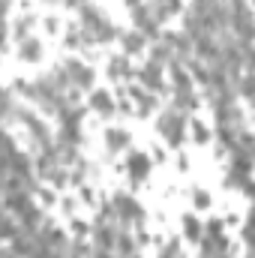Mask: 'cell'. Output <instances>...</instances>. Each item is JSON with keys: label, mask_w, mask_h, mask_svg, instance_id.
I'll use <instances>...</instances> for the list:
<instances>
[{"label": "cell", "mask_w": 255, "mask_h": 258, "mask_svg": "<svg viewBox=\"0 0 255 258\" xmlns=\"http://www.w3.org/2000/svg\"><path fill=\"white\" fill-rule=\"evenodd\" d=\"M120 51L126 54V57H135V54H141L144 51V42H147V36L141 33V30H120Z\"/></svg>", "instance_id": "cell-9"}, {"label": "cell", "mask_w": 255, "mask_h": 258, "mask_svg": "<svg viewBox=\"0 0 255 258\" xmlns=\"http://www.w3.org/2000/svg\"><path fill=\"white\" fill-rule=\"evenodd\" d=\"M114 252L120 258H132L135 255V237L126 234V231H120V234H117V243H114Z\"/></svg>", "instance_id": "cell-16"}, {"label": "cell", "mask_w": 255, "mask_h": 258, "mask_svg": "<svg viewBox=\"0 0 255 258\" xmlns=\"http://www.w3.org/2000/svg\"><path fill=\"white\" fill-rule=\"evenodd\" d=\"M87 105H90V111H93V114H99V117H111V114L117 111L114 96H111L108 90H93V93H90V99H87Z\"/></svg>", "instance_id": "cell-8"}, {"label": "cell", "mask_w": 255, "mask_h": 258, "mask_svg": "<svg viewBox=\"0 0 255 258\" xmlns=\"http://www.w3.org/2000/svg\"><path fill=\"white\" fill-rule=\"evenodd\" d=\"M132 258H141V255H138V252H135V255H132Z\"/></svg>", "instance_id": "cell-31"}, {"label": "cell", "mask_w": 255, "mask_h": 258, "mask_svg": "<svg viewBox=\"0 0 255 258\" xmlns=\"http://www.w3.org/2000/svg\"><path fill=\"white\" fill-rule=\"evenodd\" d=\"M42 54H45L42 39L27 36V39H21V42H18V57H21V60H27V63H39V60H42Z\"/></svg>", "instance_id": "cell-10"}, {"label": "cell", "mask_w": 255, "mask_h": 258, "mask_svg": "<svg viewBox=\"0 0 255 258\" xmlns=\"http://www.w3.org/2000/svg\"><path fill=\"white\" fill-rule=\"evenodd\" d=\"M108 18L99 12V6H93V3H81V9H78V24H81V30H87L90 36L105 24Z\"/></svg>", "instance_id": "cell-5"}, {"label": "cell", "mask_w": 255, "mask_h": 258, "mask_svg": "<svg viewBox=\"0 0 255 258\" xmlns=\"http://www.w3.org/2000/svg\"><path fill=\"white\" fill-rule=\"evenodd\" d=\"M138 78H141L144 90H150V93H159V90L165 87V66L156 63V60H147V63L141 66Z\"/></svg>", "instance_id": "cell-4"}, {"label": "cell", "mask_w": 255, "mask_h": 258, "mask_svg": "<svg viewBox=\"0 0 255 258\" xmlns=\"http://www.w3.org/2000/svg\"><path fill=\"white\" fill-rule=\"evenodd\" d=\"M117 234H120V228H114L111 222H96L93 225V246L96 249H114V243H117Z\"/></svg>", "instance_id": "cell-7"}, {"label": "cell", "mask_w": 255, "mask_h": 258, "mask_svg": "<svg viewBox=\"0 0 255 258\" xmlns=\"http://www.w3.org/2000/svg\"><path fill=\"white\" fill-rule=\"evenodd\" d=\"M111 201H114V213H117V225H120V228H126V225H141V222H144V207H141L132 195L117 192Z\"/></svg>", "instance_id": "cell-2"}, {"label": "cell", "mask_w": 255, "mask_h": 258, "mask_svg": "<svg viewBox=\"0 0 255 258\" xmlns=\"http://www.w3.org/2000/svg\"><path fill=\"white\" fill-rule=\"evenodd\" d=\"M150 60H156V63H180V60H177V54H174V48H171V45H168V42H165V39H162V42H159V45H153V48H150Z\"/></svg>", "instance_id": "cell-13"}, {"label": "cell", "mask_w": 255, "mask_h": 258, "mask_svg": "<svg viewBox=\"0 0 255 258\" xmlns=\"http://www.w3.org/2000/svg\"><path fill=\"white\" fill-rule=\"evenodd\" d=\"M108 75H111L114 81H117V78H129V75H132V69H129V57H126V54H123V57L117 54V57H111V60H108Z\"/></svg>", "instance_id": "cell-15"}, {"label": "cell", "mask_w": 255, "mask_h": 258, "mask_svg": "<svg viewBox=\"0 0 255 258\" xmlns=\"http://www.w3.org/2000/svg\"><path fill=\"white\" fill-rule=\"evenodd\" d=\"M81 3H90V0H81Z\"/></svg>", "instance_id": "cell-32"}, {"label": "cell", "mask_w": 255, "mask_h": 258, "mask_svg": "<svg viewBox=\"0 0 255 258\" xmlns=\"http://www.w3.org/2000/svg\"><path fill=\"white\" fill-rule=\"evenodd\" d=\"M156 258H183V255H180V243H165V246H162V252H159Z\"/></svg>", "instance_id": "cell-21"}, {"label": "cell", "mask_w": 255, "mask_h": 258, "mask_svg": "<svg viewBox=\"0 0 255 258\" xmlns=\"http://www.w3.org/2000/svg\"><path fill=\"white\" fill-rule=\"evenodd\" d=\"M117 36H120V33H117V27H114L111 21H105V24L93 33V42H96V45H105V42H114Z\"/></svg>", "instance_id": "cell-18"}, {"label": "cell", "mask_w": 255, "mask_h": 258, "mask_svg": "<svg viewBox=\"0 0 255 258\" xmlns=\"http://www.w3.org/2000/svg\"><path fill=\"white\" fill-rule=\"evenodd\" d=\"M93 258H120L114 249H93Z\"/></svg>", "instance_id": "cell-25"}, {"label": "cell", "mask_w": 255, "mask_h": 258, "mask_svg": "<svg viewBox=\"0 0 255 258\" xmlns=\"http://www.w3.org/2000/svg\"><path fill=\"white\" fill-rule=\"evenodd\" d=\"M123 3H126L129 9H138V6H141V0H123Z\"/></svg>", "instance_id": "cell-29"}, {"label": "cell", "mask_w": 255, "mask_h": 258, "mask_svg": "<svg viewBox=\"0 0 255 258\" xmlns=\"http://www.w3.org/2000/svg\"><path fill=\"white\" fill-rule=\"evenodd\" d=\"M126 171H129V177H132L135 183H141V180L147 177V171H150V156H147L144 150H129Z\"/></svg>", "instance_id": "cell-6"}, {"label": "cell", "mask_w": 255, "mask_h": 258, "mask_svg": "<svg viewBox=\"0 0 255 258\" xmlns=\"http://www.w3.org/2000/svg\"><path fill=\"white\" fill-rule=\"evenodd\" d=\"M237 93H240L243 102L255 105V75H243V78L237 81Z\"/></svg>", "instance_id": "cell-17"}, {"label": "cell", "mask_w": 255, "mask_h": 258, "mask_svg": "<svg viewBox=\"0 0 255 258\" xmlns=\"http://www.w3.org/2000/svg\"><path fill=\"white\" fill-rule=\"evenodd\" d=\"M33 24H36V18H33V15H21V18L12 24V30H9V33H12V39H15V42L27 39V36H30V30H33Z\"/></svg>", "instance_id": "cell-14"}, {"label": "cell", "mask_w": 255, "mask_h": 258, "mask_svg": "<svg viewBox=\"0 0 255 258\" xmlns=\"http://www.w3.org/2000/svg\"><path fill=\"white\" fill-rule=\"evenodd\" d=\"M75 225V234H87V228H84V222H72Z\"/></svg>", "instance_id": "cell-28"}, {"label": "cell", "mask_w": 255, "mask_h": 258, "mask_svg": "<svg viewBox=\"0 0 255 258\" xmlns=\"http://www.w3.org/2000/svg\"><path fill=\"white\" fill-rule=\"evenodd\" d=\"M240 189H243V192L249 195V198H255V180H249V177H246V180H243V186H240Z\"/></svg>", "instance_id": "cell-26"}, {"label": "cell", "mask_w": 255, "mask_h": 258, "mask_svg": "<svg viewBox=\"0 0 255 258\" xmlns=\"http://www.w3.org/2000/svg\"><path fill=\"white\" fill-rule=\"evenodd\" d=\"M201 231H204V228H201V222H198L195 216L186 213V216H183V237H186V240H198V237H201Z\"/></svg>", "instance_id": "cell-19"}, {"label": "cell", "mask_w": 255, "mask_h": 258, "mask_svg": "<svg viewBox=\"0 0 255 258\" xmlns=\"http://www.w3.org/2000/svg\"><path fill=\"white\" fill-rule=\"evenodd\" d=\"M102 138H105V150H108V153H120V150H126L129 141H132L129 132L123 126H108Z\"/></svg>", "instance_id": "cell-11"}, {"label": "cell", "mask_w": 255, "mask_h": 258, "mask_svg": "<svg viewBox=\"0 0 255 258\" xmlns=\"http://www.w3.org/2000/svg\"><path fill=\"white\" fill-rule=\"evenodd\" d=\"M48 6H72V9H81V0H42Z\"/></svg>", "instance_id": "cell-24"}, {"label": "cell", "mask_w": 255, "mask_h": 258, "mask_svg": "<svg viewBox=\"0 0 255 258\" xmlns=\"http://www.w3.org/2000/svg\"><path fill=\"white\" fill-rule=\"evenodd\" d=\"M192 141H195V144H207V141H210V129L195 120V123H192Z\"/></svg>", "instance_id": "cell-20"}, {"label": "cell", "mask_w": 255, "mask_h": 258, "mask_svg": "<svg viewBox=\"0 0 255 258\" xmlns=\"http://www.w3.org/2000/svg\"><path fill=\"white\" fill-rule=\"evenodd\" d=\"M207 234H210L213 240H219V237H222V222H216V219L207 222Z\"/></svg>", "instance_id": "cell-23"}, {"label": "cell", "mask_w": 255, "mask_h": 258, "mask_svg": "<svg viewBox=\"0 0 255 258\" xmlns=\"http://www.w3.org/2000/svg\"><path fill=\"white\" fill-rule=\"evenodd\" d=\"M246 225H252V228H255V207L249 210V219H246Z\"/></svg>", "instance_id": "cell-30"}, {"label": "cell", "mask_w": 255, "mask_h": 258, "mask_svg": "<svg viewBox=\"0 0 255 258\" xmlns=\"http://www.w3.org/2000/svg\"><path fill=\"white\" fill-rule=\"evenodd\" d=\"M63 66H66V72H69V78H72V87L75 90H90L93 87V81H96L93 66H87L84 60H78V57H69Z\"/></svg>", "instance_id": "cell-3"}, {"label": "cell", "mask_w": 255, "mask_h": 258, "mask_svg": "<svg viewBox=\"0 0 255 258\" xmlns=\"http://www.w3.org/2000/svg\"><path fill=\"white\" fill-rule=\"evenodd\" d=\"M171 108H177V111H192V108H198V96H195V90H174V96H171Z\"/></svg>", "instance_id": "cell-12"}, {"label": "cell", "mask_w": 255, "mask_h": 258, "mask_svg": "<svg viewBox=\"0 0 255 258\" xmlns=\"http://www.w3.org/2000/svg\"><path fill=\"white\" fill-rule=\"evenodd\" d=\"M192 201H195V207H210V192L207 189H195Z\"/></svg>", "instance_id": "cell-22"}, {"label": "cell", "mask_w": 255, "mask_h": 258, "mask_svg": "<svg viewBox=\"0 0 255 258\" xmlns=\"http://www.w3.org/2000/svg\"><path fill=\"white\" fill-rule=\"evenodd\" d=\"M159 135L171 144V147H180L183 141H186V117H183V111H177V108H168L162 117H159Z\"/></svg>", "instance_id": "cell-1"}, {"label": "cell", "mask_w": 255, "mask_h": 258, "mask_svg": "<svg viewBox=\"0 0 255 258\" xmlns=\"http://www.w3.org/2000/svg\"><path fill=\"white\" fill-rule=\"evenodd\" d=\"M45 30H48V33H57V30H60L57 18H45Z\"/></svg>", "instance_id": "cell-27"}]
</instances>
